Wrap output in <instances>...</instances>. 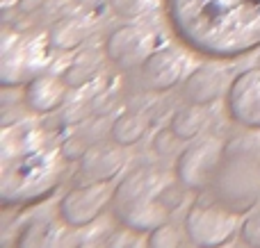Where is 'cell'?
Segmentation results:
<instances>
[{
  "instance_id": "6da1fadb",
  "label": "cell",
  "mask_w": 260,
  "mask_h": 248,
  "mask_svg": "<svg viewBox=\"0 0 260 248\" xmlns=\"http://www.w3.org/2000/svg\"><path fill=\"white\" fill-rule=\"evenodd\" d=\"M165 9L180 44L208 59L260 48V0H165Z\"/></svg>"
},
{
  "instance_id": "7a4b0ae2",
  "label": "cell",
  "mask_w": 260,
  "mask_h": 248,
  "mask_svg": "<svg viewBox=\"0 0 260 248\" xmlns=\"http://www.w3.org/2000/svg\"><path fill=\"white\" fill-rule=\"evenodd\" d=\"M67 157L62 150L27 148L23 153H3L0 203L3 208H23L39 203L57 189L64 178Z\"/></svg>"
},
{
  "instance_id": "3957f363",
  "label": "cell",
  "mask_w": 260,
  "mask_h": 248,
  "mask_svg": "<svg viewBox=\"0 0 260 248\" xmlns=\"http://www.w3.org/2000/svg\"><path fill=\"white\" fill-rule=\"evenodd\" d=\"M167 185V176L155 167H137L128 171L114 187L110 205L114 219L137 235H148L157 226L167 223L169 210L160 200V194Z\"/></svg>"
},
{
  "instance_id": "277c9868",
  "label": "cell",
  "mask_w": 260,
  "mask_h": 248,
  "mask_svg": "<svg viewBox=\"0 0 260 248\" xmlns=\"http://www.w3.org/2000/svg\"><path fill=\"white\" fill-rule=\"evenodd\" d=\"M212 198L233 212L244 214L256 208L260 198V159L253 150H229L212 182Z\"/></svg>"
},
{
  "instance_id": "5b68a950",
  "label": "cell",
  "mask_w": 260,
  "mask_h": 248,
  "mask_svg": "<svg viewBox=\"0 0 260 248\" xmlns=\"http://www.w3.org/2000/svg\"><path fill=\"white\" fill-rule=\"evenodd\" d=\"M48 36L5 30L0 44V82L3 87L27 85L48 66Z\"/></svg>"
},
{
  "instance_id": "8992f818",
  "label": "cell",
  "mask_w": 260,
  "mask_h": 248,
  "mask_svg": "<svg viewBox=\"0 0 260 248\" xmlns=\"http://www.w3.org/2000/svg\"><path fill=\"white\" fill-rule=\"evenodd\" d=\"M185 237L197 248H224L242 228L240 214L219 200H194L185 214Z\"/></svg>"
},
{
  "instance_id": "52a82bcc",
  "label": "cell",
  "mask_w": 260,
  "mask_h": 248,
  "mask_svg": "<svg viewBox=\"0 0 260 248\" xmlns=\"http://www.w3.org/2000/svg\"><path fill=\"white\" fill-rule=\"evenodd\" d=\"M224 155L226 146L217 137H201V139L197 137L176 157V180L183 182L192 191L210 189L217 173H219L221 162H224Z\"/></svg>"
},
{
  "instance_id": "ba28073f",
  "label": "cell",
  "mask_w": 260,
  "mask_h": 248,
  "mask_svg": "<svg viewBox=\"0 0 260 248\" xmlns=\"http://www.w3.org/2000/svg\"><path fill=\"white\" fill-rule=\"evenodd\" d=\"M114 187L110 182H87L73 187L59 198L57 217H62L76 230L91 226L112 205Z\"/></svg>"
},
{
  "instance_id": "9c48e42d",
  "label": "cell",
  "mask_w": 260,
  "mask_h": 248,
  "mask_svg": "<svg viewBox=\"0 0 260 248\" xmlns=\"http://www.w3.org/2000/svg\"><path fill=\"white\" fill-rule=\"evenodd\" d=\"M157 48V34L153 27L142 23H128L110 32L103 44V53L114 66L135 68L142 66L146 57Z\"/></svg>"
},
{
  "instance_id": "30bf717a",
  "label": "cell",
  "mask_w": 260,
  "mask_h": 248,
  "mask_svg": "<svg viewBox=\"0 0 260 248\" xmlns=\"http://www.w3.org/2000/svg\"><path fill=\"white\" fill-rule=\"evenodd\" d=\"M229 116L247 130H260V66L238 73L226 94Z\"/></svg>"
},
{
  "instance_id": "8fae6325",
  "label": "cell",
  "mask_w": 260,
  "mask_h": 248,
  "mask_svg": "<svg viewBox=\"0 0 260 248\" xmlns=\"http://www.w3.org/2000/svg\"><path fill=\"white\" fill-rule=\"evenodd\" d=\"M139 73H142V82L146 89L165 94L187 77V57L183 55V50L174 46L155 48L139 66Z\"/></svg>"
},
{
  "instance_id": "7c38bea8",
  "label": "cell",
  "mask_w": 260,
  "mask_h": 248,
  "mask_svg": "<svg viewBox=\"0 0 260 248\" xmlns=\"http://www.w3.org/2000/svg\"><path fill=\"white\" fill-rule=\"evenodd\" d=\"M73 230L62 217H37L18 230L14 248H80Z\"/></svg>"
},
{
  "instance_id": "4fadbf2b",
  "label": "cell",
  "mask_w": 260,
  "mask_h": 248,
  "mask_svg": "<svg viewBox=\"0 0 260 248\" xmlns=\"http://www.w3.org/2000/svg\"><path fill=\"white\" fill-rule=\"evenodd\" d=\"M233 77L219 64H201L183 80V96L187 103L210 105L229 94Z\"/></svg>"
},
{
  "instance_id": "5bb4252c",
  "label": "cell",
  "mask_w": 260,
  "mask_h": 248,
  "mask_svg": "<svg viewBox=\"0 0 260 248\" xmlns=\"http://www.w3.org/2000/svg\"><path fill=\"white\" fill-rule=\"evenodd\" d=\"M128 157L123 153V146L101 141V144L87 146L85 155L78 159L80 176L87 182H112L119 173L123 171Z\"/></svg>"
},
{
  "instance_id": "9a60e30c",
  "label": "cell",
  "mask_w": 260,
  "mask_h": 248,
  "mask_svg": "<svg viewBox=\"0 0 260 248\" xmlns=\"http://www.w3.org/2000/svg\"><path fill=\"white\" fill-rule=\"evenodd\" d=\"M71 87L67 85L64 77L57 75H44L39 73L37 77H32L25 87H23V103L30 112L35 114H53L55 109H59L67 100V94Z\"/></svg>"
},
{
  "instance_id": "2e32d148",
  "label": "cell",
  "mask_w": 260,
  "mask_h": 248,
  "mask_svg": "<svg viewBox=\"0 0 260 248\" xmlns=\"http://www.w3.org/2000/svg\"><path fill=\"white\" fill-rule=\"evenodd\" d=\"M89 36V27L82 18L78 16H62L50 25L48 30V41L53 48L57 50H76L85 44V39Z\"/></svg>"
},
{
  "instance_id": "e0dca14e",
  "label": "cell",
  "mask_w": 260,
  "mask_h": 248,
  "mask_svg": "<svg viewBox=\"0 0 260 248\" xmlns=\"http://www.w3.org/2000/svg\"><path fill=\"white\" fill-rule=\"evenodd\" d=\"M206 126H208L206 105H194V103H187L176 109L169 123V128L180 141H194Z\"/></svg>"
},
{
  "instance_id": "ac0fdd59",
  "label": "cell",
  "mask_w": 260,
  "mask_h": 248,
  "mask_svg": "<svg viewBox=\"0 0 260 248\" xmlns=\"http://www.w3.org/2000/svg\"><path fill=\"white\" fill-rule=\"evenodd\" d=\"M146 130H148V123L144 116H139L137 112H123L114 118L112 123V130H110V137H112L114 144L123 146H135L146 137Z\"/></svg>"
},
{
  "instance_id": "d6986e66",
  "label": "cell",
  "mask_w": 260,
  "mask_h": 248,
  "mask_svg": "<svg viewBox=\"0 0 260 248\" xmlns=\"http://www.w3.org/2000/svg\"><path fill=\"white\" fill-rule=\"evenodd\" d=\"M101 59L103 57H101L99 50H82V53L64 68L62 77L67 80L69 87H76L78 89V87L87 85V82H91L96 77V73L101 71V64H103Z\"/></svg>"
},
{
  "instance_id": "ffe728a7",
  "label": "cell",
  "mask_w": 260,
  "mask_h": 248,
  "mask_svg": "<svg viewBox=\"0 0 260 248\" xmlns=\"http://www.w3.org/2000/svg\"><path fill=\"white\" fill-rule=\"evenodd\" d=\"M183 230L185 228L167 221L148 232L146 248H183Z\"/></svg>"
},
{
  "instance_id": "44dd1931",
  "label": "cell",
  "mask_w": 260,
  "mask_h": 248,
  "mask_svg": "<svg viewBox=\"0 0 260 248\" xmlns=\"http://www.w3.org/2000/svg\"><path fill=\"white\" fill-rule=\"evenodd\" d=\"M108 3H110V9L119 18H126V21L144 16V14H148L155 7V0H108Z\"/></svg>"
},
{
  "instance_id": "7402d4cb",
  "label": "cell",
  "mask_w": 260,
  "mask_h": 248,
  "mask_svg": "<svg viewBox=\"0 0 260 248\" xmlns=\"http://www.w3.org/2000/svg\"><path fill=\"white\" fill-rule=\"evenodd\" d=\"M240 237H242V244L247 248H260V208H256L242 221Z\"/></svg>"
},
{
  "instance_id": "603a6c76",
  "label": "cell",
  "mask_w": 260,
  "mask_h": 248,
  "mask_svg": "<svg viewBox=\"0 0 260 248\" xmlns=\"http://www.w3.org/2000/svg\"><path fill=\"white\" fill-rule=\"evenodd\" d=\"M178 144H180V139L174 135L171 128H167V130H160L155 135V139H153V150H155L157 155H162V157H167V155L178 150Z\"/></svg>"
},
{
  "instance_id": "cb8c5ba5",
  "label": "cell",
  "mask_w": 260,
  "mask_h": 248,
  "mask_svg": "<svg viewBox=\"0 0 260 248\" xmlns=\"http://www.w3.org/2000/svg\"><path fill=\"white\" fill-rule=\"evenodd\" d=\"M185 189H187V187H185L183 182H178V185H171V182H169V185L162 189L160 200L165 203V208L169 210V212H174V210H178V205H183Z\"/></svg>"
},
{
  "instance_id": "d4e9b609",
  "label": "cell",
  "mask_w": 260,
  "mask_h": 248,
  "mask_svg": "<svg viewBox=\"0 0 260 248\" xmlns=\"http://www.w3.org/2000/svg\"><path fill=\"white\" fill-rule=\"evenodd\" d=\"M133 235H137V232H133V230H128V228H121V230H117L112 237L108 239V246L105 248H130L133 244Z\"/></svg>"
},
{
  "instance_id": "484cf974",
  "label": "cell",
  "mask_w": 260,
  "mask_h": 248,
  "mask_svg": "<svg viewBox=\"0 0 260 248\" xmlns=\"http://www.w3.org/2000/svg\"><path fill=\"white\" fill-rule=\"evenodd\" d=\"M78 5H80L82 9H99L101 5L105 3V0H76Z\"/></svg>"
},
{
  "instance_id": "4316f807",
  "label": "cell",
  "mask_w": 260,
  "mask_h": 248,
  "mask_svg": "<svg viewBox=\"0 0 260 248\" xmlns=\"http://www.w3.org/2000/svg\"><path fill=\"white\" fill-rule=\"evenodd\" d=\"M192 248H197V246H192Z\"/></svg>"
},
{
  "instance_id": "83f0119b",
  "label": "cell",
  "mask_w": 260,
  "mask_h": 248,
  "mask_svg": "<svg viewBox=\"0 0 260 248\" xmlns=\"http://www.w3.org/2000/svg\"><path fill=\"white\" fill-rule=\"evenodd\" d=\"M224 248H226V246H224Z\"/></svg>"
}]
</instances>
